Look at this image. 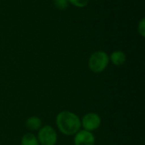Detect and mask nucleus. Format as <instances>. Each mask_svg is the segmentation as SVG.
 Here are the masks:
<instances>
[{
	"label": "nucleus",
	"instance_id": "nucleus-1",
	"mask_svg": "<svg viewBox=\"0 0 145 145\" xmlns=\"http://www.w3.org/2000/svg\"><path fill=\"white\" fill-rule=\"evenodd\" d=\"M56 126L59 131L66 136L75 135L81 129V119L75 113L64 110L56 116Z\"/></svg>",
	"mask_w": 145,
	"mask_h": 145
},
{
	"label": "nucleus",
	"instance_id": "nucleus-2",
	"mask_svg": "<svg viewBox=\"0 0 145 145\" xmlns=\"http://www.w3.org/2000/svg\"><path fill=\"white\" fill-rule=\"evenodd\" d=\"M110 63V58L106 52L99 50L93 52L88 59V68L93 73L103 72Z\"/></svg>",
	"mask_w": 145,
	"mask_h": 145
},
{
	"label": "nucleus",
	"instance_id": "nucleus-3",
	"mask_svg": "<svg viewBox=\"0 0 145 145\" xmlns=\"http://www.w3.org/2000/svg\"><path fill=\"white\" fill-rule=\"evenodd\" d=\"M37 138L40 145H55L58 140L56 131L48 125L43 126L38 130Z\"/></svg>",
	"mask_w": 145,
	"mask_h": 145
},
{
	"label": "nucleus",
	"instance_id": "nucleus-4",
	"mask_svg": "<svg viewBox=\"0 0 145 145\" xmlns=\"http://www.w3.org/2000/svg\"><path fill=\"white\" fill-rule=\"evenodd\" d=\"M101 117L97 113L89 112L86 114L81 120V127L83 130L93 132L97 130L101 125Z\"/></svg>",
	"mask_w": 145,
	"mask_h": 145
},
{
	"label": "nucleus",
	"instance_id": "nucleus-5",
	"mask_svg": "<svg viewBox=\"0 0 145 145\" xmlns=\"http://www.w3.org/2000/svg\"><path fill=\"white\" fill-rule=\"evenodd\" d=\"M95 137L92 132L80 130L75 134L74 145H94Z\"/></svg>",
	"mask_w": 145,
	"mask_h": 145
},
{
	"label": "nucleus",
	"instance_id": "nucleus-6",
	"mask_svg": "<svg viewBox=\"0 0 145 145\" xmlns=\"http://www.w3.org/2000/svg\"><path fill=\"white\" fill-rule=\"evenodd\" d=\"M109 58H110V61H111V63L116 66H121L124 65L127 60L126 54L121 50H116L112 52V54L109 56Z\"/></svg>",
	"mask_w": 145,
	"mask_h": 145
},
{
	"label": "nucleus",
	"instance_id": "nucleus-7",
	"mask_svg": "<svg viewBox=\"0 0 145 145\" xmlns=\"http://www.w3.org/2000/svg\"><path fill=\"white\" fill-rule=\"evenodd\" d=\"M25 127L31 131H38L42 127V120L37 116H31L25 121Z\"/></svg>",
	"mask_w": 145,
	"mask_h": 145
},
{
	"label": "nucleus",
	"instance_id": "nucleus-8",
	"mask_svg": "<svg viewBox=\"0 0 145 145\" xmlns=\"http://www.w3.org/2000/svg\"><path fill=\"white\" fill-rule=\"evenodd\" d=\"M20 145H40L37 138L31 133H25L20 140Z\"/></svg>",
	"mask_w": 145,
	"mask_h": 145
},
{
	"label": "nucleus",
	"instance_id": "nucleus-9",
	"mask_svg": "<svg viewBox=\"0 0 145 145\" xmlns=\"http://www.w3.org/2000/svg\"><path fill=\"white\" fill-rule=\"evenodd\" d=\"M54 5L56 8L59 10H65L69 6V1L68 0H53Z\"/></svg>",
	"mask_w": 145,
	"mask_h": 145
},
{
	"label": "nucleus",
	"instance_id": "nucleus-10",
	"mask_svg": "<svg viewBox=\"0 0 145 145\" xmlns=\"http://www.w3.org/2000/svg\"><path fill=\"white\" fill-rule=\"evenodd\" d=\"M68 1L69 3L77 8H84L89 3V0H68Z\"/></svg>",
	"mask_w": 145,
	"mask_h": 145
},
{
	"label": "nucleus",
	"instance_id": "nucleus-11",
	"mask_svg": "<svg viewBox=\"0 0 145 145\" xmlns=\"http://www.w3.org/2000/svg\"><path fill=\"white\" fill-rule=\"evenodd\" d=\"M138 31L141 37H145V19L142 18L138 25Z\"/></svg>",
	"mask_w": 145,
	"mask_h": 145
}]
</instances>
